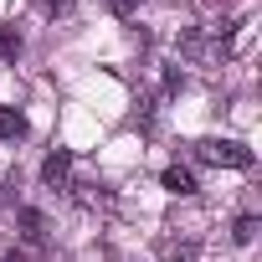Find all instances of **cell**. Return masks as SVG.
Listing matches in <instances>:
<instances>
[{
  "mask_svg": "<svg viewBox=\"0 0 262 262\" xmlns=\"http://www.w3.org/2000/svg\"><path fill=\"white\" fill-rule=\"evenodd\" d=\"M165 257H195V242H160Z\"/></svg>",
  "mask_w": 262,
  "mask_h": 262,
  "instance_id": "obj_7",
  "label": "cell"
},
{
  "mask_svg": "<svg viewBox=\"0 0 262 262\" xmlns=\"http://www.w3.org/2000/svg\"><path fill=\"white\" fill-rule=\"evenodd\" d=\"M160 180H165V190H175V195H195V175H190V170H180V165H170Z\"/></svg>",
  "mask_w": 262,
  "mask_h": 262,
  "instance_id": "obj_3",
  "label": "cell"
},
{
  "mask_svg": "<svg viewBox=\"0 0 262 262\" xmlns=\"http://www.w3.org/2000/svg\"><path fill=\"white\" fill-rule=\"evenodd\" d=\"M21 57V36H16V26H0V62H16Z\"/></svg>",
  "mask_w": 262,
  "mask_h": 262,
  "instance_id": "obj_5",
  "label": "cell"
},
{
  "mask_svg": "<svg viewBox=\"0 0 262 262\" xmlns=\"http://www.w3.org/2000/svg\"><path fill=\"white\" fill-rule=\"evenodd\" d=\"M195 160L201 165H226V170H252V149L236 139H195Z\"/></svg>",
  "mask_w": 262,
  "mask_h": 262,
  "instance_id": "obj_1",
  "label": "cell"
},
{
  "mask_svg": "<svg viewBox=\"0 0 262 262\" xmlns=\"http://www.w3.org/2000/svg\"><path fill=\"white\" fill-rule=\"evenodd\" d=\"M26 134V118L16 113V108H0V144H6V139H21Z\"/></svg>",
  "mask_w": 262,
  "mask_h": 262,
  "instance_id": "obj_4",
  "label": "cell"
},
{
  "mask_svg": "<svg viewBox=\"0 0 262 262\" xmlns=\"http://www.w3.org/2000/svg\"><path fill=\"white\" fill-rule=\"evenodd\" d=\"M21 226H26L31 242H41V216H36V211H21Z\"/></svg>",
  "mask_w": 262,
  "mask_h": 262,
  "instance_id": "obj_8",
  "label": "cell"
},
{
  "mask_svg": "<svg viewBox=\"0 0 262 262\" xmlns=\"http://www.w3.org/2000/svg\"><path fill=\"white\" fill-rule=\"evenodd\" d=\"M108 11H113V16H134L139 0H108Z\"/></svg>",
  "mask_w": 262,
  "mask_h": 262,
  "instance_id": "obj_9",
  "label": "cell"
},
{
  "mask_svg": "<svg viewBox=\"0 0 262 262\" xmlns=\"http://www.w3.org/2000/svg\"><path fill=\"white\" fill-rule=\"evenodd\" d=\"M36 6H41V11H57V0H36Z\"/></svg>",
  "mask_w": 262,
  "mask_h": 262,
  "instance_id": "obj_10",
  "label": "cell"
},
{
  "mask_svg": "<svg viewBox=\"0 0 262 262\" xmlns=\"http://www.w3.org/2000/svg\"><path fill=\"white\" fill-rule=\"evenodd\" d=\"M231 236H236V242H242V247H247V242H252V236H257V216H242V221H236V226H231Z\"/></svg>",
  "mask_w": 262,
  "mask_h": 262,
  "instance_id": "obj_6",
  "label": "cell"
},
{
  "mask_svg": "<svg viewBox=\"0 0 262 262\" xmlns=\"http://www.w3.org/2000/svg\"><path fill=\"white\" fill-rule=\"evenodd\" d=\"M67 175H72V149H52V155H47V165H41V180L62 190V185H67Z\"/></svg>",
  "mask_w": 262,
  "mask_h": 262,
  "instance_id": "obj_2",
  "label": "cell"
}]
</instances>
